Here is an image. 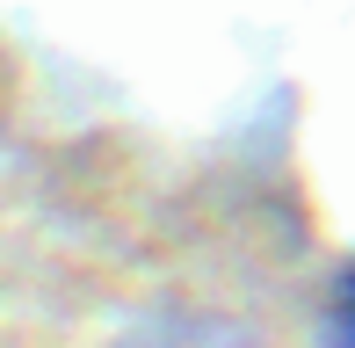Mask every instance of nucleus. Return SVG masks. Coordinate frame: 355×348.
<instances>
[{
  "label": "nucleus",
  "instance_id": "1",
  "mask_svg": "<svg viewBox=\"0 0 355 348\" xmlns=\"http://www.w3.org/2000/svg\"><path fill=\"white\" fill-rule=\"evenodd\" d=\"M116 348H261V341H247L239 327H225V320H203V312H167V320L123 334Z\"/></svg>",
  "mask_w": 355,
  "mask_h": 348
},
{
  "label": "nucleus",
  "instance_id": "2",
  "mask_svg": "<svg viewBox=\"0 0 355 348\" xmlns=\"http://www.w3.org/2000/svg\"><path fill=\"white\" fill-rule=\"evenodd\" d=\"M327 348H355V268L341 276V290H334V305H327V334H319Z\"/></svg>",
  "mask_w": 355,
  "mask_h": 348
}]
</instances>
